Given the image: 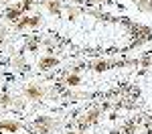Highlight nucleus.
Instances as JSON below:
<instances>
[{"label": "nucleus", "mask_w": 152, "mask_h": 134, "mask_svg": "<svg viewBox=\"0 0 152 134\" xmlns=\"http://www.w3.org/2000/svg\"><path fill=\"white\" fill-rule=\"evenodd\" d=\"M0 128H6V130H12V132H16V130H18V126H16V124H12V122H0Z\"/></svg>", "instance_id": "obj_1"}, {"label": "nucleus", "mask_w": 152, "mask_h": 134, "mask_svg": "<svg viewBox=\"0 0 152 134\" xmlns=\"http://www.w3.org/2000/svg\"><path fill=\"white\" fill-rule=\"evenodd\" d=\"M37 23H39V18H24V21H20L18 24L24 26V24H37Z\"/></svg>", "instance_id": "obj_2"}, {"label": "nucleus", "mask_w": 152, "mask_h": 134, "mask_svg": "<svg viewBox=\"0 0 152 134\" xmlns=\"http://www.w3.org/2000/svg\"><path fill=\"white\" fill-rule=\"evenodd\" d=\"M28 96L39 97V96H41V89H37V87H31V89H28Z\"/></svg>", "instance_id": "obj_3"}, {"label": "nucleus", "mask_w": 152, "mask_h": 134, "mask_svg": "<svg viewBox=\"0 0 152 134\" xmlns=\"http://www.w3.org/2000/svg\"><path fill=\"white\" fill-rule=\"evenodd\" d=\"M41 65H43V67L47 69V67H51V65H55V59H45L43 63H41Z\"/></svg>", "instance_id": "obj_4"}]
</instances>
